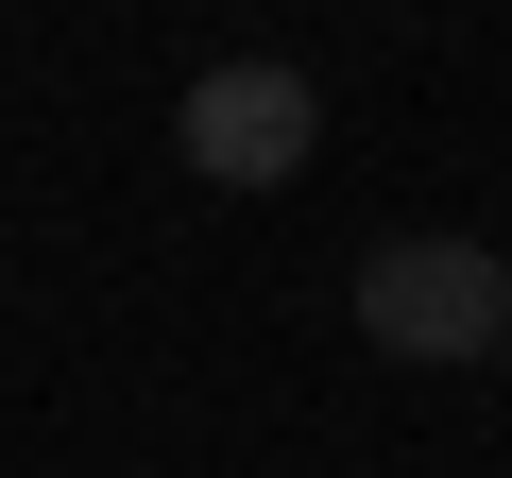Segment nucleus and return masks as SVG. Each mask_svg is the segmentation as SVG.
Masks as SVG:
<instances>
[{"instance_id": "7ed1b4c3", "label": "nucleus", "mask_w": 512, "mask_h": 478, "mask_svg": "<svg viewBox=\"0 0 512 478\" xmlns=\"http://www.w3.org/2000/svg\"><path fill=\"white\" fill-rule=\"evenodd\" d=\"M495 359H512V342H495Z\"/></svg>"}, {"instance_id": "f03ea898", "label": "nucleus", "mask_w": 512, "mask_h": 478, "mask_svg": "<svg viewBox=\"0 0 512 478\" xmlns=\"http://www.w3.org/2000/svg\"><path fill=\"white\" fill-rule=\"evenodd\" d=\"M171 137H188L205 188H291V171L325 154V86H308L291 52H239V69H205V86L171 103Z\"/></svg>"}, {"instance_id": "f257e3e1", "label": "nucleus", "mask_w": 512, "mask_h": 478, "mask_svg": "<svg viewBox=\"0 0 512 478\" xmlns=\"http://www.w3.org/2000/svg\"><path fill=\"white\" fill-rule=\"evenodd\" d=\"M359 342L376 359H495L512 342V257L495 239H376L359 257Z\"/></svg>"}]
</instances>
